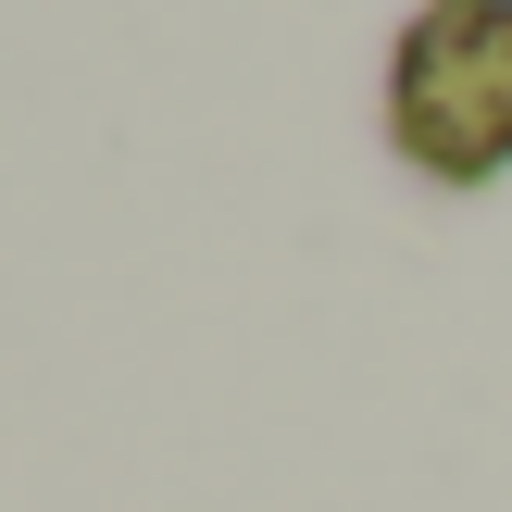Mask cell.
I'll use <instances>...</instances> for the list:
<instances>
[{"label":"cell","mask_w":512,"mask_h":512,"mask_svg":"<svg viewBox=\"0 0 512 512\" xmlns=\"http://www.w3.org/2000/svg\"><path fill=\"white\" fill-rule=\"evenodd\" d=\"M388 150L425 188L512 175V0H425L388 38Z\"/></svg>","instance_id":"1"}]
</instances>
